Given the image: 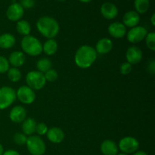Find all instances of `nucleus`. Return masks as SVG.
I'll use <instances>...</instances> for the list:
<instances>
[{
	"mask_svg": "<svg viewBox=\"0 0 155 155\" xmlns=\"http://www.w3.org/2000/svg\"><path fill=\"white\" fill-rule=\"evenodd\" d=\"M97 54L95 48L87 45H82L76 51L74 61L80 68L87 69L95 61Z\"/></svg>",
	"mask_w": 155,
	"mask_h": 155,
	"instance_id": "obj_1",
	"label": "nucleus"
},
{
	"mask_svg": "<svg viewBox=\"0 0 155 155\" xmlns=\"http://www.w3.org/2000/svg\"><path fill=\"white\" fill-rule=\"evenodd\" d=\"M38 31L47 39H54L59 33L60 26L58 22L51 17L44 16L36 22Z\"/></svg>",
	"mask_w": 155,
	"mask_h": 155,
	"instance_id": "obj_2",
	"label": "nucleus"
},
{
	"mask_svg": "<svg viewBox=\"0 0 155 155\" xmlns=\"http://www.w3.org/2000/svg\"><path fill=\"white\" fill-rule=\"evenodd\" d=\"M21 45L24 52L30 56H38L42 51V45L40 41L30 35L23 37Z\"/></svg>",
	"mask_w": 155,
	"mask_h": 155,
	"instance_id": "obj_3",
	"label": "nucleus"
},
{
	"mask_svg": "<svg viewBox=\"0 0 155 155\" xmlns=\"http://www.w3.org/2000/svg\"><path fill=\"white\" fill-rule=\"evenodd\" d=\"M27 86L34 90H40L45 86V80L44 74L38 71H30L26 75Z\"/></svg>",
	"mask_w": 155,
	"mask_h": 155,
	"instance_id": "obj_4",
	"label": "nucleus"
},
{
	"mask_svg": "<svg viewBox=\"0 0 155 155\" xmlns=\"http://www.w3.org/2000/svg\"><path fill=\"white\" fill-rule=\"evenodd\" d=\"M26 145L32 155H43L46 151V145L39 136H30L27 138Z\"/></svg>",
	"mask_w": 155,
	"mask_h": 155,
	"instance_id": "obj_5",
	"label": "nucleus"
},
{
	"mask_svg": "<svg viewBox=\"0 0 155 155\" xmlns=\"http://www.w3.org/2000/svg\"><path fill=\"white\" fill-rule=\"evenodd\" d=\"M16 92L10 86L0 88V110H5L10 107L16 100Z\"/></svg>",
	"mask_w": 155,
	"mask_h": 155,
	"instance_id": "obj_6",
	"label": "nucleus"
},
{
	"mask_svg": "<svg viewBox=\"0 0 155 155\" xmlns=\"http://www.w3.org/2000/svg\"><path fill=\"white\" fill-rule=\"evenodd\" d=\"M139 142L136 138L132 136H126L122 138L119 142L118 148L124 154H133L138 151Z\"/></svg>",
	"mask_w": 155,
	"mask_h": 155,
	"instance_id": "obj_7",
	"label": "nucleus"
},
{
	"mask_svg": "<svg viewBox=\"0 0 155 155\" xmlns=\"http://www.w3.org/2000/svg\"><path fill=\"white\" fill-rule=\"evenodd\" d=\"M16 97L23 104H30L34 102L36 99V94L29 86H22L17 90Z\"/></svg>",
	"mask_w": 155,
	"mask_h": 155,
	"instance_id": "obj_8",
	"label": "nucleus"
},
{
	"mask_svg": "<svg viewBox=\"0 0 155 155\" xmlns=\"http://www.w3.org/2000/svg\"><path fill=\"white\" fill-rule=\"evenodd\" d=\"M147 34H148V30H146V28L142 26H136L128 31L127 35V40L131 43H139L143 39H145Z\"/></svg>",
	"mask_w": 155,
	"mask_h": 155,
	"instance_id": "obj_9",
	"label": "nucleus"
},
{
	"mask_svg": "<svg viewBox=\"0 0 155 155\" xmlns=\"http://www.w3.org/2000/svg\"><path fill=\"white\" fill-rule=\"evenodd\" d=\"M24 14V8L20 3L15 2L8 6L6 12L8 19L11 21H18L22 18Z\"/></svg>",
	"mask_w": 155,
	"mask_h": 155,
	"instance_id": "obj_10",
	"label": "nucleus"
},
{
	"mask_svg": "<svg viewBox=\"0 0 155 155\" xmlns=\"http://www.w3.org/2000/svg\"><path fill=\"white\" fill-rule=\"evenodd\" d=\"M143 54L139 47L131 46L128 48L126 53V58L128 63L130 64H136L142 61Z\"/></svg>",
	"mask_w": 155,
	"mask_h": 155,
	"instance_id": "obj_11",
	"label": "nucleus"
},
{
	"mask_svg": "<svg viewBox=\"0 0 155 155\" xmlns=\"http://www.w3.org/2000/svg\"><path fill=\"white\" fill-rule=\"evenodd\" d=\"M27 110L23 106L17 105L11 110L9 113V118L15 124H21L26 119Z\"/></svg>",
	"mask_w": 155,
	"mask_h": 155,
	"instance_id": "obj_12",
	"label": "nucleus"
},
{
	"mask_svg": "<svg viewBox=\"0 0 155 155\" xmlns=\"http://www.w3.org/2000/svg\"><path fill=\"white\" fill-rule=\"evenodd\" d=\"M108 33L115 39H121L127 34V27L123 23L114 22L109 25Z\"/></svg>",
	"mask_w": 155,
	"mask_h": 155,
	"instance_id": "obj_13",
	"label": "nucleus"
},
{
	"mask_svg": "<svg viewBox=\"0 0 155 155\" xmlns=\"http://www.w3.org/2000/svg\"><path fill=\"white\" fill-rule=\"evenodd\" d=\"M101 13L106 19H114L118 15V8L113 3L104 2L101 6Z\"/></svg>",
	"mask_w": 155,
	"mask_h": 155,
	"instance_id": "obj_14",
	"label": "nucleus"
},
{
	"mask_svg": "<svg viewBox=\"0 0 155 155\" xmlns=\"http://www.w3.org/2000/svg\"><path fill=\"white\" fill-rule=\"evenodd\" d=\"M139 21H140V16L136 11H129L123 17V24L126 27L133 28L136 27L139 24Z\"/></svg>",
	"mask_w": 155,
	"mask_h": 155,
	"instance_id": "obj_15",
	"label": "nucleus"
},
{
	"mask_svg": "<svg viewBox=\"0 0 155 155\" xmlns=\"http://www.w3.org/2000/svg\"><path fill=\"white\" fill-rule=\"evenodd\" d=\"M47 138L51 142L54 144H59L64 139L65 135L63 130L58 127H52L48 130L46 133Z\"/></svg>",
	"mask_w": 155,
	"mask_h": 155,
	"instance_id": "obj_16",
	"label": "nucleus"
},
{
	"mask_svg": "<svg viewBox=\"0 0 155 155\" xmlns=\"http://www.w3.org/2000/svg\"><path fill=\"white\" fill-rule=\"evenodd\" d=\"M113 48V42L109 38H102L97 42L95 51L97 54H105L110 52Z\"/></svg>",
	"mask_w": 155,
	"mask_h": 155,
	"instance_id": "obj_17",
	"label": "nucleus"
},
{
	"mask_svg": "<svg viewBox=\"0 0 155 155\" xmlns=\"http://www.w3.org/2000/svg\"><path fill=\"white\" fill-rule=\"evenodd\" d=\"M9 64L12 65L13 68H20V67L23 66L25 63L26 57L24 52L21 51H13L9 55L8 59Z\"/></svg>",
	"mask_w": 155,
	"mask_h": 155,
	"instance_id": "obj_18",
	"label": "nucleus"
},
{
	"mask_svg": "<svg viewBox=\"0 0 155 155\" xmlns=\"http://www.w3.org/2000/svg\"><path fill=\"white\" fill-rule=\"evenodd\" d=\"M100 148L101 153L104 155H117L119 151L117 145L114 141L109 139L103 141Z\"/></svg>",
	"mask_w": 155,
	"mask_h": 155,
	"instance_id": "obj_19",
	"label": "nucleus"
},
{
	"mask_svg": "<svg viewBox=\"0 0 155 155\" xmlns=\"http://www.w3.org/2000/svg\"><path fill=\"white\" fill-rule=\"evenodd\" d=\"M16 42L15 36L11 33H3L0 35V48L2 49H8L12 48Z\"/></svg>",
	"mask_w": 155,
	"mask_h": 155,
	"instance_id": "obj_20",
	"label": "nucleus"
},
{
	"mask_svg": "<svg viewBox=\"0 0 155 155\" xmlns=\"http://www.w3.org/2000/svg\"><path fill=\"white\" fill-rule=\"evenodd\" d=\"M36 122L33 118H26L22 123V131L26 136H32L36 132Z\"/></svg>",
	"mask_w": 155,
	"mask_h": 155,
	"instance_id": "obj_21",
	"label": "nucleus"
},
{
	"mask_svg": "<svg viewBox=\"0 0 155 155\" xmlns=\"http://www.w3.org/2000/svg\"><path fill=\"white\" fill-rule=\"evenodd\" d=\"M58 49V45L54 39H48L42 45V51L48 55H54Z\"/></svg>",
	"mask_w": 155,
	"mask_h": 155,
	"instance_id": "obj_22",
	"label": "nucleus"
},
{
	"mask_svg": "<svg viewBox=\"0 0 155 155\" xmlns=\"http://www.w3.org/2000/svg\"><path fill=\"white\" fill-rule=\"evenodd\" d=\"M17 31L23 36H28L31 31V26L28 21L25 20H20L16 24Z\"/></svg>",
	"mask_w": 155,
	"mask_h": 155,
	"instance_id": "obj_23",
	"label": "nucleus"
},
{
	"mask_svg": "<svg viewBox=\"0 0 155 155\" xmlns=\"http://www.w3.org/2000/svg\"><path fill=\"white\" fill-rule=\"evenodd\" d=\"M134 6L137 13L144 14L149 8L150 1L149 0H135Z\"/></svg>",
	"mask_w": 155,
	"mask_h": 155,
	"instance_id": "obj_24",
	"label": "nucleus"
},
{
	"mask_svg": "<svg viewBox=\"0 0 155 155\" xmlns=\"http://www.w3.org/2000/svg\"><path fill=\"white\" fill-rule=\"evenodd\" d=\"M36 68H37L38 71L45 74L46 71L51 69V61L46 58H42L39 59L36 63Z\"/></svg>",
	"mask_w": 155,
	"mask_h": 155,
	"instance_id": "obj_25",
	"label": "nucleus"
},
{
	"mask_svg": "<svg viewBox=\"0 0 155 155\" xmlns=\"http://www.w3.org/2000/svg\"><path fill=\"white\" fill-rule=\"evenodd\" d=\"M8 78L12 83H17L21 79V72L17 68H10L7 71Z\"/></svg>",
	"mask_w": 155,
	"mask_h": 155,
	"instance_id": "obj_26",
	"label": "nucleus"
},
{
	"mask_svg": "<svg viewBox=\"0 0 155 155\" xmlns=\"http://www.w3.org/2000/svg\"><path fill=\"white\" fill-rule=\"evenodd\" d=\"M145 39L147 47L151 51H155V33L154 32L148 33Z\"/></svg>",
	"mask_w": 155,
	"mask_h": 155,
	"instance_id": "obj_27",
	"label": "nucleus"
},
{
	"mask_svg": "<svg viewBox=\"0 0 155 155\" xmlns=\"http://www.w3.org/2000/svg\"><path fill=\"white\" fill-rule=\"evenodd\" d=\"M27 137L25 134L21 133H17L14 135L13 136V141L16 145H26V142H27Z\"/></svg>",
	"mask_w": 155,
	"mask_h": 155,
	"instance_id": "obj_28",
	"label": "nucleus"
},
{
	"mask_svg": "<svg viewBox=\"0 0 155 155\" xmlns=\"http://www.w3.org/2000/svg\"><path fill=\"white\" fill-rule=\"evenodd\" d=\"M44 74V77H45V79L46 81L48 82H54L56 80L58 77V72L54 69H49L48 71L45 73Z\"/></svg>",
	"mask_w": 155,
	"mask_h": 155,
	"instance_id": "obj_29",
	"label": "nucleus"
},
{
	"mask_svg": "<svg viewBox=\"0 0 155 155\" xmlns=\"http://www.w3.org/2000/svg\"><path fill=\"white\" fill-rule=\"evenodd\" d=\"M10 68L8 61L4 56H0V74H5Z\"/></svg>",
	"mask_w": 155,
	"mask_h": 155,
	"instance_id": "obj_30",
	"label": "nucleus"
},
{
	"mask_svg": "<svg viewBox=\"0 0 155 155\" xmlns=\"http://www.w3.org/2000/svg\"><path fill=\"white\" fill-rule=\"evenodd\" d=\"M48 127L44 123H39V124H36V132L39 136H44L46 135L47 132H48Z\"/></svg>",
	"mask_w": 155,
	"mask_h": 155,
	"instance_id": "obj_31",
	"label": "nucleus"
},
{
	"mask_svg": "<svg viewBox=\"0 0 155 155\" xmlns=\"http://www.w3.org/2000/svg\"><path fill=\"white\" fill-rule=\"evenodd\" d=\"M132 64H130L128 62H124L122 64L120 65V71L121 74L123 75H127V74H130L132 71Z\"/></svg>",
	"mask_w": 155,
	"mask_h": 155,
	"instance_id": "obj_32",
	"label": "nucleus"
},
{
	"mask_svg": "<svg viewBox=\"0 0 155 155\" xmlns=\"http://www.w3.org/2000/svg\"><path fill=\"white\" fill-rule=\"evenodd\" d=\"M23 8H32L34 6V0H21V3Z\"/></svg>",
	"mask_w": 155,
	"mask_h": 155,
	"instance_id": "obj_33",
	"label": "nucleus"
},
{
	"mask_svg": "<svg viewBox=\"0 0 155 155\" xmlns=\"http://www.w3.org/2000/svg\"><path fill=\"white\" fill-rule=\"evenodd\" d=\"M148 69L149 73H151V74H154L155 73V62L154 60L151 61V62L149 63L148 66Z\"/></svg>",
	"mask_w": 155,
	"mask_h": 155,
	"instance_id": "obj_34",
	"label": "nucleus"
},
{
	"mask_svg": "<svg viewBox=\"0 0 155 155\" xmlns=\"http://www.w3.org/2000/svg\"><path fill=\"white\" fill-rule=\"evenodd\" d=\"M3 155H21V154H19V152H18L17 151H15V150L10 149V150H7V151H5Z\"/></svg>",
	"mask_w": 155,
	"mask_h": 155,
	"instance_id": "obj_35",
	"label": "nucleus"
},
{
	"mask_svg": "<svg viewBox=\"0 0 155 155\" xmlns=\"http://www.w3.org/2000/svg\"><path fill=\"white\" fill-rule=\"evenodd\" d=\"M133 155H148V154L144 151H137L134 153V154Z\"/></svg>",
	"mask_w": 155,
	"mask_h": 155,
	"instance_id": "obj_36",
	"label": "nucleus"
},
{
	"mask_svg": "<svg viewBox=\"0 0 155 155\" xmlns=\"http://www.w3.org/2000/svg\"><path fill=\"white\" fill-rule=\"evenodd\" d=\"M151 24H152L153 26L155 25V15L154 14H153V15H151Z\"/></svg>",
	"mask_w": 155,
	"mask_h": 155,
	"instance_id": "obj_37",
	"label": "nucleus"
},
{
	"mask_svg": "<svg viewBox=\"0 0 155 155\" xmlns=\"http://www.w3.org/2000/svg\"><path fill=\"white\" fill-rule=\"evenodd\" d=\"M5 151H4V148H3L2 145L1 143H0V155H3L4 154Z\"/></svg>",
	"mask_w": 155,
	"mask_h": 155,
	"instance_id": "obj_38",
	"label": "nucleus"
},
{
	"mask_svg": "<svg viewBox=\"0 0 155 155\" xmlns=\"http://www.w3.org/2000/svg\"><path fill=\"white\" fill-rule=\"evenodd\" d=\"M80 2H83V3H88L89 2H91L92 0H79Z\"/></svg>",
	"mask_w": 155,
	"mask_h": 155,
	"instance_id": "obj_39",
	"label": "nucleus"
},
{
	"mask_svg": "<svg viewBox=\"0 0 155 155\" xmlns=\"http://www.w3.org/2000/svg\"><path fill=\"white\" fill-rule=\"evenodd\" d=\"M117 155H129V154H124V153H120V154H117Z\"/></svg>",
	"mask_w": 155,
	"mask_h": 155,
	"instance_id": "obj_40",
	"label": "nucleus"
},
{
	"mask_svg": "<svg viewBox=\"0 0 155 155\" xmlns=\"http://www.w3.org/2000/svg\"><path fill=\"white\" fill-rule=\"evenodd\" d=\"M58 1H60V2H64V1H65V0H58Z\"/></svg>",
	"mask_w": 155,
	"mask_h": 155,
	"instance_id": "obj_41",
	"label": "nucleus"
}]
</instances>
